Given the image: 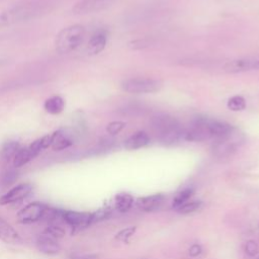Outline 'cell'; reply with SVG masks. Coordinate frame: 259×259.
Instances as JSON below:
<instances>
[{
    "label": "cell",
    "instance_id": "obj_1",
    "mask_svg": "<svg viewBox=\"0 0 259 259\" xmlns=\"http://www.w3.org/2000/svg\"><path fill=\"white\" fill-rule=\"evenodd\" d=\"M151 126L159 141L164 145H173L183 139V128L174 117L168 114H158L152 117Z\"/></svg>",
    "mask_w": 259,
    "mask_h": 259
},
{
    "label": "cell",
    "instance_id": "obj_2",
    "mask_svg": "<svg viewBox=\"0 0 259 259\" xmlns=\"http://www.w3.org/2000/svg\"><path fill=\"white\" fill-rule=\"evenodd\" d=\"M85 34V27L81 24H73L63 28L55 39L56 51L63 55L74 52L83 44Z\"/></svg>",
    "mask_w": 259,
    "mask_h": 259
},
{
    "label": "cell",
    "instance_id": "obj_3",
    "mask_svg": "<svg viewBox=\"0 0 259 259\" xmlns=\"http://www.w3.org/2000/svg\"><path fill=\"white\" fill-rule=\"evenodd\" d=\"M39 11V5L35 1L14 5L0 12V28L34 17Z\"/></svg>",
    "mask_w": 259,
    "mask_h": 259
},
{
    "label": "cell",
    "instance_id": "obj_4",
    "mask_svg": "<svg viewBox=\"0 0 259 259\" xmlns=\"http://www.w3.org/2000/svg\"><path fill=\"white\" fill-rule=\"evenodd\" d=\"M162 87V82L152 78H131L122 81L121 88L123 91L132 94L153 93Z\"/></svg>",
    "mask_w": 259,
    "mask_h": 259
},
{
    "label": "cell",
    "instance_id": "obj_5",
    "mask_svg": "<svg viewBox=\"0 0 259 259\" xmlns=\"http://www.w3.org/2000/svg\"><path fill=\"white\" fill-rule=\"evenodd\" d=\"M240 142L239 135L236 133V128L227 137L213 141L212 151L213 154L220 158H225L232 155Z\"/></svg>",
    "mask_w": 259,
    "mask_h": 259
},
{
    "label": "cell",
    "instance_id": "obj_6",
    "mask_svg": "<svg viewBox=\"0 0 259 259\" xmlns=\"http://www.w3.org/2000/svg\"><path fill=\"white\" fill-rule=\"evenodd\" d=\"M47 206L40 202H32L23 207L17 213V221L21 224H31L40 220L47 210Z\"/></svg>",
    "mask_w": 259,
    "mask_h": 259
},
{
    "label": "cell",
    "instance_id": "obj_7",
    "mask_svg": "<svg viewBox=\"0 0 259 259\" xmlns=\"http://www.w3.org/2000/svg\"><path fill=\"white\" fill-rule=\"evenodd\" d=\"M115 0H79L73 7L75 14H85L102 10L111 5Z\"/></svg>",
    "mask_w": 259,
    "mask_h": 259
},
{
    "label": "cell",
    "instance_id": "obj_8",
    "mask_svg": "<svg viewBox=\"0 0 259 259\" xmlns=\"http://www.w3.org/2000/svg\"><path fill=\"white\" fill-rule=\"evenodd\" d=\"M74 143L73 133L69 128H60L51 135V147L55 151L65 150Z\"/></svg>",
    "mask_w": 259,
    "mask_h": 259
},
{
    "label": "cell",
    "instance_id": "obj_9",
    "mask_svg": "<svg viewBox=\"0 0 259 259\" xmlns=\"http://www.w3.org/2000/svg\"><path fill=\"white\" fill-rule=\"evenodd\" d=\"M63 219L65 224L78 230L85 228L91 224V213L88 212L63 210Z\"/></svg>",
    "mask_w": 259,
    "mask_h": 259
},
{
    "label": "cell",
    "instance_id": "obj_10",
    "mask_svg": "<svg viewBox=\"0 0 259 259\" xmlns=\"http://www.w3.org/2000/svg\"><path fill=\"white\" fill-rule=\"evenodd\" d=\"M32 190V185L29 183H23L15 186L10 191H8L6 194L0 197V204H8L17 202L21 199H23L25 196H27L30 191Z\"/></svg>",
    "mask_w": 259,
    "mask_h": 259
},
{
    "label": "cell",
    "instance_id": "obj_11",
    "mask_svg": "<svg viewBox=\"0 0 259 259\" xmlns=\"http://www.w3.org/2000/svg\"><path fill=\"white\" fill-rule=\"evenodd\" d=\"M223 70L227 73L235 74V73H242L248 72L251 70H255V60L251 59H236L227 62Z\"/></svg>",
    "mask_w": 259,
    "mask_h": 259
},
{
    "label": "cell",
    "instance_id": "obj_12",
    "mask_svg": "<svg viewBox=\"0 0 259 259\" xmlns=\"http://www.w3.org/2000/svg\"><path fill=\"white\" fill-rule=\"evenodd\" d=\"M36 247L41 253H45L47 255L57 254L61 250V247L58 244L57 239L48 235L47 233H44L37 237Z\"/></svg>",
    "mask_w": 259,
    "mask_h": 259
},
{
    "label": "cell",
    "instance_id": "obj_13",
    "mask_svg": "<svg viewBox=\"0 0 259 259\" xmlns=\"http://www.w3.org/2000/svg\"><path fill=\"white\" fill-rule=\"evenodd\" d=\"M107 42V34L104 30L95 31L89 38L87 44V53L90 56L97 55L102 52Z\"/></svg>",
    "mask_w": 259,
    "mask_h": 259
},
{
    "label": "cell",
    "instance_id": "obj_14",
    "mask_svg": "<svg viewBox=\"0 0 259 259\" xmlns=\"http://www.w3.org/2000/svg\"><path fill=\"white\" fill-rule=\"evenodd\" d=\"M0 240L8 244L21 243V239L17 232L2 218H0Z\"/></svg>",
    "mask_w": 259,
    "mask_h": 259
},
{
    "label": "cell",
    "instance_id": "obj_15",
    "mask_svg": "<svg viewBox=\"0 0 259 259\" xmlns=\"http://www.w3.org/2000/svg\"><path fill=\"white\" fill-rule=\"evenodd\" d=\"M150 144V137L145 132H137L124 141L126 150H137L146 147Z\"/></svg>",
    "mask_w": 259,
    "mask_h": 259
},
{
    "label": "cell",
    "instance_id": "obj_16",
    "mask_svg": "<svg viewBox=\"0 0 259 259\" xmlns=\"http://www.w3.org/2000/svg\"><path fill=\"white\" fill-rule=\"evenodd\" d=\"M164 195L163 194H154L146 197H142L138 199V205L140 208L146 210V211H154L162 205L164 201Z\"/></svg>",
    "mask_w": 259,
    "mask_h": 259
},
{
    "label": "cell",
    "instance_id": "obj_17",
    "mask_svg": "<svg viewBox=\"0 0 259 259\" xmlns=\"http://www.w3.org/2000/svg\"><path fill=\"white\" fill-rule=\"evenodd\" d=\"M65 108V100L60 95H53L44 102V109L51 114H59Z\"/></svg>",
    "mask_w": 259,
    "mask_h": 259
},
{
    "label": "cell",
    "instance_id": "obj_18",
    "mask_svg": "<svg viewBox=\"0 0 259 259\" xmlns=\"http://www.w3.org/2000/svg\"><path fill=\"white\" fill-rule=\"evenodd\" d=\"M19 149H20V146H19L18 142H16V141L5 142L0 149L1 160L5 161V162H9L10 160H13V158L15 157V155Z\"/></svg>",
    "mask_w": 259,
    "mask_h": 259
},
{
    "label": "cell",
    "instance_id": "obj_19",
    "mask_svg": "<svg viewBox=\"0 0 259 259\" xmlns=\"http://www.w3.org/2000/svg\"><path fill=\"white\" fill-rule=\"evenodd\" d=\"M133 202H134V199L132 195L128 193H119L115 196L116 208L121 212L127 211L132 207Z\"/></svg>",
    "mask_w": 259,
    "mask_h": 259
},
{
    "label": "cell",
    "instance_id": "obj_20",
    "mask_svg": "<svg viewBox=\"0 0 259 259\" xmlns=\"http://www.w3.org/2000/svg\"><path fill=\"white\" fill-rule=\"evenodd\" d=\"M32 156L28 150V148H20L18 150V152L16 153L15 157L13 158V165L16 168H19L23 165H25L26 163H28L30 160H32Z\"/></svg>",
    "mask_w": 259,
    "mask_h": 259
},
{
    "label": "cell",
    "instance_id": "obj_21",
    "mask_svg": "<svg viewBox=\"0 0 259 259\" xmlns=\"http://www.w3.org/2000/svg\"><path fill=\"white\" fill-rule=\"evenodd\" d=\"M227 106L232 111H241L246 108V101L244 97L240 95H234L231 98H229Z\"/></svg>",
    "mask_w": 259,
    "mask_h": 259
},
{
    "label": "cell",
    "instance_id": "obj_22",
    "mask_svg": "<svg viewBox=\"0 0 259 259\" xmlns=\"http://www.w3.org/2000/svg\"><path fill=\"white\" fill-rule=\"evenodd\" d=\"M48 235L54 237L55 239L58 238H62L65 235V229L62 227L61 224L58 223H49V226L46 230V232Z\"/></svg>",
    "mask_w": 259,
    "mask_h": 259
},
{
    "label": "cell",
    "instance_id": "obj_23",
    "mask_svg": "<svg viewBox=\"0 0 259 259\" xmlns=\"http://www.w3.org/2000/svg\"><path fill=\"white\" fill-rule=\"evenodd\" d=\"M192 192H193V190L191 188H186V189L180 191L173 199V207L178 208L180 205L185 203V201H187L188 198L192 195Z\"/></svg>",
    "mask_w": 259,
    "mask_h": 259
},
{
    "label": "cell",
    "instance_id": "obj_24",
    "mask_svg": "<svg viewBox=\"0 0 259 259\" xmlns=\"http://www.w3.org/2000/svg\"><path fill=\"white\" fill-rule=\"evenodd\" d=\"M202 206V202L199 200H194L190 202H185L182 205H180L177 209L180 213H189L192 211H195L199 209Z\"/></svg>",
    "mask_w": 259,
    "mask_h": 259
},
{
    "label": "cell",
    "instance_id": "obj_25",
    "mask_svg": "<svg viewBox=\"0 0 259 259\" xmlns=\"http://www.w3.org/2000/svg\"><path fill=\"white\" fill-rule=\"evenodd\" d=\"M126 125V123L124 121H120V120H115V121H111L107 124L106 126V132L110 135H116L118 134L124 126Z\"/></svg>",
    "mask_w": 259,
    "mask_h": 259
},
{
    "label": "cell",
    "instance_id": "obj_26",
    "mask_svg": "<svg viewBox=\"0 0 259 259\" xmlns=\"http://www.w3.org/2000/svg\"><path fill=\"white\" fill-rule=\"evenodd\" d=\"M137 228L136 227H130V228H126V229H123L121 230L116 236H115V239L119 240V241H122V242H125L127 243L128 239L135 234Z\"/></svg>",
    "mask_w": 259,
    "mask_h": 259
},
{
    "label": "cell",
    "instance_id": "obj_27",
    "mask_svg": "<svg viewBox=\"0 0 259 259\" xmlns=\"http://www.w3.org/2000/svg\"><path fill=\"white\" fill-rule=\"evenodd\" d=\"M110 212H111L110 208H102L95 211L94 213H91V224L94 222H98L106 219L110 214Z\"/></svg>",
    "mask_w": 259,
    "mask_h": 259
},
{
    "label": "cell",
    "instance_id": "obj_28",
    "mask_svg": "<svg viewBox=\"0 0 259 259\" xmlns=\"http://www.w3.org/2000/svg\"><path fill=\"white\" fill-rule=\"evenodd\" d=\"M245 251L249 256H255L258 253V245L254 241H248L245 246Z\"/></svg>",
    "mask_w": 259,
    "mask_h": 259
},
{
    "label": "cell",
    "instance_id": "obj_29",
    "mask_svg": "<svg viewBox=\"0 0 259 259\" xmlns=\"http://www.w3.org/2000/svg\"><path fill=\"white\" fill-rule=\"evenodd\" d=\"M200 252H201V247L199 245H197V244L192 245L190 247V249H189V255L192 256V257H195V256L199 255Z\"/></svg>",
    "mask_w": 259,
    "mask_h": 259
},
{
    "label": "cell",
    "instance_id": "obj_30",
    "mask_svg": "<svg viewBox=\"0 0 259 259\" xmlns=\"http://www.w3.org/2000/svg\"><path fill=\"white\" fill-rule=\"evenodd\" d=\"M96 255H88V254H76V255H72L71 259H95Z\"/></svg>",
    "mask_w": 259,
    "mask_h": 259
},
{
    "label": "cell",
    "instance_id": "obj_31",
    "mask_svg": "<svg viewBox=\"0 0 259 259\" xmlns=\"http://www.w3.org/2000/svg\"><path fill=\"white\" fill-rule=\"evenodd\" d=\"M14 177H15V174H14L13 172L7 173V174L4 176V181H5V183H10L11 181L14 180Z\"/></svg>",
    "mask_w": 259,
    "mask_h": 259
},
{
    "label": "cell",
    "instance_id": "obj_32",
    "mask_svg": "<svg viewBox=\"0 0 259 259\" xmlns=\"http://www.w3.org/2000/svg\"><path fill=\"white\" fill-rule=\"evenodd\" d=\"M255 70H259V60H255Z\"/></svg>",
    "mask_w": 259,
    "mask_h": 259
},
{
    "label": "cell",
    "instance_id": "obj_33",
    "mask_svg": "<svg viewBox=\"0 0 259 259\" xmlns=\"http://www.w3.org/2000/svg\"><path fill=\"white\" fill-rule=\"evenodd\" d=\"M258 259H259V257H258Z\"/></svg>",
    "mask_w": 259,
    "mask_h": 259
}]
</instances>
